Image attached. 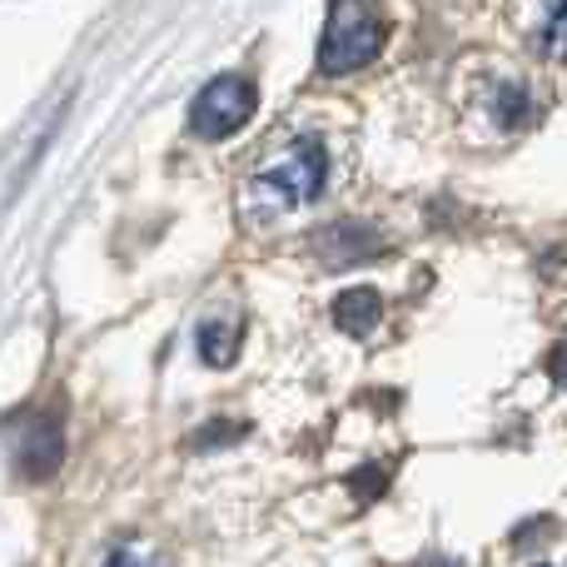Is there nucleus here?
<instances>
[{
  "instance_id": "7",
  "label": "nucleus",
  "mask_w": 567,
  "mask_h": 567,
  "mask_svg": "<svg viewBox=\"0 0 567 567\" xmlns=\"http://www.w3.org/2000/svg\"><path fill=\"white\" fill-rule=\"evenodd\" d=\"M195 349H199V359H205L209 369H225V363H235V353H239V323L205 319L195 329Z\"/></svg>"
},
{
  "instance_id": "4",
  "label": "nucleus",
  "mask_w": 567,
  "mask_h": 567,
  "mask_svg": "<svg viewBox=\"0 0 567 567\" xmlns=\"http://www.w3.org/2000/svg\"><path fill=\"white\" fill-rule=\"evenodd\" d=\"M16 463L30 483L55 478L60 463H65V423H60L55 413H35L16 439Z\"/></svg>"
},
{
  "instance_id": "12",
  "label": "nucleus",
  "mask_w": 567,
  "mask_h": 567,
  "mask_svg": "<svg viewBox=\"0 0 567 567\" xmlns=\"http://www.w3.org/2000/svg\"><path fill=\"white\" fill-rule=\"evenodd\" d=\"M548 373H553V383H558V389H567V339L553 343V353H548Z\"/></svg>"
},
{
  "instance_id": "10",
  "label": "nucleus",
  "mask_w": 567,
  "mask_h": 567,
  "mask_svg": "<svg viewBox=\"0 0 567 567\" xmlns=\"http://www.w3.org/2000/svg\"><path fill=\"white\" fill-rule=\"evenodd\" d=\"M239 433H245L239 423H209V429L195 439V449H219V443H235Z\"/></svg>"
},
{
  "instance_id": "5",
  "label": "nucleus",
  "mask_w": 567,
  "mask_h": 567,
  "mask_svg": "<svg viewBox=\"0 0 567 567\" xmlns=\"http://www.w3.org/2000/svg\"><path fill=\"white\" fill-rule=\"evenodd\" d=\"M379 249H383V235L369 219H333V225H323L319 235H313V255L329 269L363 265V259H373Z\"/></svg>"
},
{
  "instance_id": "6",
  "label": "nucleus",
  "mask_w": 567,
  "mask_h": 567,
  "mask_svg": "<svg viewBox=\"0 0 567 567\" xmlns=\"http://www.w3.org/2000/svg\"><path fill=\"white\" fill-rule=\"evenodd\" d=\"M379 319H383V299H379V289H369V284L343 289L339 299H333V323H339V333L363 339V333L379 329Z\"/></svg>"
},
{
  "instance_id": "3",
  "label": "nucleus",
  "mask_w": 567,
  "mask_h": 567,
  "mask_svg": "<svg viewBox=\"0 0 567 567\" xmlns=\"http://www.w3.org/2000/svg\"><path fill=\"white\" fill-rule=\"evenodd\" d=\"M255 85L245 75H215L205 90H199L195 110H189V135L215 145V140H229L235 130H245L255 120Z\"/></svg>"
},
{
  "instance_id": "1",
  "label": "nucleus",
  "mask_w": 567,
  "mask_h": 567,
  "mask_svg": "<svg viewBox=\"0 0 567 567\" xmlns=\"http://www.w3.org/2000/svg\"><path fill=\"white\" fill-rule=\"evenodd\" d=\"M323 175H329V150L313 135H293L284 150L265 159L255 169L245 189V215L249 225H275V219H289L293 209H309L313 199L323 195Z\"/></svg>"
},
{
  "instance_id": "8",
  "label": "nucleus",
  "mask_w": 567,
  "mask_h": 567,
  "mask_svg": "<svg viewBox=\"0 0 567 567\" xmlns=\"http://www.w3.org/2000/svg\"><path fill=\"white\" fill-rule=\"evenodd\" d=\"M533 120V95L523 85H498L493 90V125L503 130V135H513V130H523Z\"/></svg>"
},
{
  "instance_id": "9",
  "label": "nucleus",
  "mask_w": 567,
  "mask_h": 567,
  "mask_svg": "<svg viewBox=\"0 0 567 567\" xmlns=\"http://www.w3.org/2000/svg\"><path fill=\"white\" fill-rule=\"evenodd\" d=\"M538 50L548 60H567V0H548L538 20Z\"/></svg>"
},
{
  "instance_id": "2",
  "label": "nucleus",
  "mask_w": 567,
  "mask_h": 567,
  "mask_svg": "<svg viewBox=\"0 0 567 567\" xmlns=\"http://www.w3.org/2000/svg\"><path fill=\"white\" fill-rule=\"evenodd\" d=\"M383 50V20L373 16L369 0H333L329 25L319 40V75L339 80L363 70Z\"/></svg>"
},
{
  "instance_id": "11",
  "label": "nucleus",
  "mask_w": 567,
  "mask_h": 567,
  "mask_svg": "<svg viewBox=\"0 0 567 567\" xmlns=\"http://www.w3.org/2000/svg\"><path fill=\"white\" fill-rule=\"evenodd\" d=\"M349 488L359 493V498H379V493H383V468H359L349 478Z\"/></svg>"
}]
</instances>
